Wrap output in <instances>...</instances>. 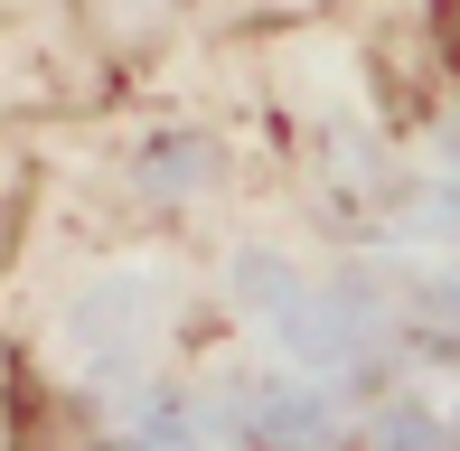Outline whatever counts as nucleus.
I'll return each mask as SVG.
<instances>
[{"label": "nucleus", "mask_w": 460, "mask_h": 451, "mask_svg": "<svg viewBox=\"0 0 460 451\" xmlns=\"http://www.w3.org/2000/svg\"><path fill=\"white\" fill-rule=\"evenodd\" d=\"M442 48H451V66H460V0H442Z\"/></svg>", "instance_id": "obj_1"}]
</instances>
